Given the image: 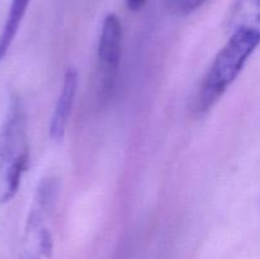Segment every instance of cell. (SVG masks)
Segmentation results:
<instances>
[{
    "instance_id": "cell-1",
    "label": "cell",
    "mask_w": 260,
    "mask_h": 259,
    "mask_svg": "<svg viewBox=\"0 0 260 259\" xmlns=\"http://www.w3.org/2000/svg\"><path fill=\"white\" fill-rule=\"evenodd\" d=\"M259 45V29L240 27L230 30L228 42L218 51L198 86L193 101V111L196 113H206L220 101L240 75Z\"/></svg>"
},
{
    "instance_id": "cell-7",
    "label": "cell",
    "mask_w": 260,
    "mask_h": 259,
    "mask_svg": "<svg viewBox=\"0 0 260 259\" xmlns=\"http://www.w3.org/2000/svg\"><path fill=\"white\" fill-rule=\"evenodd\" d=\"M207 0H165L168 10L177 15H188L200 9Z\"/></svg>"
},
{
    "instance_id": "cell-5",
    "label": "cell",
    "mask_w": 260,
    "mask_h": 259,
    "mask_svg": "<svg viewBox=\"0 0 260 259\" xmlns=\"http://www.w3.org/2000/svg\"><path fill=\"white\" fill-rule=\"evenodd\" d=\"M30 0H12L9 7L7 20L4 23L2 33H0V61L8 55L17 33L19 30L22 20L28 9Z\"/></svg>"
},
{
    "instance_id": "cell-6",
    "label": "cell",
    "mask_w": 260,
    "mask_h": 259,
    "mask_svg": "<svg viewBox=\"0 0 260 259\" xmlns=\"http://www.w3.org/2000/svg\"><path fill=\"white\" fill-rule=\"evenodd\" d=\"M240 27L260 30V0H235L228 19L229 32Z\"/></svg>"
},
{
    "instance_id": "cell-3",
    "label": "cell",
    "mask_w": 260,
    "mask_h": 259,
    "mask_svg": "<svg viewBox=\"0 0 260 259\" xmlns=\"http://www.w3.org/2000/svg\"><path fill=\"white\" fill-rule=\"evenodd\" d=\"M122 53V23L113 13H109L102 23L98 41V60L103 76L104 89L113 86Z\"/></svg>"
},
{
    "instance_id": "cell-8",
    "label": "cell",
    "mask_w": 260,
    "mask_h": 259,
    "mask_svg": "<svg viewBox=\"0 0 260 259\" xmlns=\"http://www.w3.org/2000/svg\"><path fill=\"white\" fill-rule=\"evenodd\" d=\"M146 2L147 0H126V4L129 10H132V12H139V10H141L145 7Z\"/></svg>"
},
{
    "instance_id": "cell-2",
    "label": "cell",
    "mask_w": 260,
    "mask_h": 259,
    "mask_svg": "<svg viewBox=\"0 0 260 259\" xmlns=\"http://www.w3.org/2000/svg\"><path fill=\"white\" fill-rule=\"evenodd\" d=\"M29 155L27 141V114L18 96H13L8 106L0 128V174L19 157Z\"/></svg>"
},
{
    "instance_id": "cell-4",
    "label": "cell",
    "mask_w": 260,
    "mask_h": 259,
    "mask_svg": "<svg viewBox=\"0 0 260 259\" xmlns=\"http://www.w3.org/2000/svg\"><path fill=\"white\" fill-rule=\"evenodd\" d=\"M78 71L74 68H69L63 76L62 88L58 94L57 102H56L50 121V136L56 141L65 136L71 112L74 108L76 91H78Z\"/></svg>"
}]
</instances>
